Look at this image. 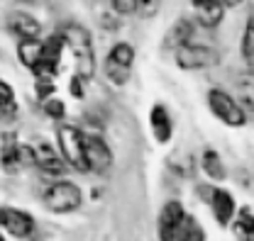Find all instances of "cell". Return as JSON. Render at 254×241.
Masks as SVG:
<instances>
[{"mask_svg":"<svg viewBox=\"0 0 254 241\" xmlns=\"http://www.w3.org/2000/svg\"><path fill=\"white\" fill-rule=\"evenodd\" d=\"M86 158H88V171L95 173H105L113 166V151L100 134H86Z\"/></svg>","mask_w":254,"mask_h":241,"instance_id":"obj_8","label":"cell"},{"mask_svg":"<svg viewBox=\"0 0 254 241\" xmlns=\"http://www.w3.org/2000/svg\"><path fill=\"white\" fill-rule=\"evenodd\" d=\"M232 97L240 102V107L247 115L254 112V73H245L235 81V95Z\"/></svg>","mask_w":254,"mask_h":241,"instance_id":"obj_15","label":"cell"},{"mask_svg":"<svg viewBox=\"0 0 254 241\" xmlns=\"http://www.w3.org/2000/svg\"><path fill=\"white\" fill-rule=\"evenodd\" d=\"M2 217H5V207H0V224H2Z\"/></svg>","mask_w":254,"mask_h":241,"instance_id":"obj_29","label":"cell"},{"mask_svg":"<svg viewBox=\"0 0 254 241\" xmlns=\"http://www.w3.org/2000/svg\"><path fill=\"white\" fill-rule=\"evenodd\" d=\"M113 10L120 12V15H132L137 12V0H110Z\"/></svg>","mask_w":254,"mask_h":241,"instance_id":"obj_26","label":"cell"},{"mask_svg":"<svg viewBox=\"0 0 254 241\" xmlns=\"http://www.w3.org/2000/svg\"><path fill=\"white\" fill-rule=\"evenodd\" d=\"M17 117V100H15V91L0 81V122H10Z\"/></svg>","mask_w":254,"mask_h":241,"instance_id":"obj_18","label":"cell"},{"mask_svg":"<svg viewBox=\"0 0 254 241\" xmlns=\"http://www.w3.org/2000/svg\"><path fill=\"white\" fill-rule=\"evenodd\" d=\"M44 205H47V210L57 212V214H66V212L78 210V205H81V190L68 181L54 183L44 193Z\"/></svg>","mask_w":254,"mask_h":241,"instance_id":"obj_5","label":"cell"},{"mask_svg":"<svg viewBox=\"0 0 254 241\" xmlns=\"http://www.w3.org/2000/svg\"><path fill=\"white\" fill-rule=\"evenodd\" d=\"M86 78H81V76H73L71 78V86H68V91H71V95L73 97H83V93H86Z\"/></svg>","mask_w":254,"mask_h":241,"instance_id":"obj_27","label":"cell"},{"mask_svg":"<svg viewBox=\"0 0 254 241\" xmlns=\"http://www.w3.org/2000/svg\"><path fill=\"white\" fill-rule=\"evenodd\" d=\"M220 2H222V7L227 10V7H237V5H242L245 0H220Z\"/></svg>","mask_w":254,"mask_h":241,"instance_id":"obj_28","label":"cell"},{"mask_svg":"<svg viewBox=\"0 0 254 241\" xmlns=\"http://www.w3.org/2000/svg\"><path fill=\"white\" fill-rule=\"evenodd\" d=\"M186 224V212L181 207V202H166L164 210L159 214V239L161 241H176L181 229Z\"/></svg>","mask_w":254,"mask_h":241,"instance_id":"obj_7","label":"cell"},{"mask_svg":"<svg viewBox=\"0 0 254 241\" xmlns=\"http://www.w3.org/2000/svg\"><path fill=\"white\" fill-rule=\"evenodd\" d=\"M22 146L17 144L15 134L7 132L2 134V142H0V166L5 173H17L22 168Z\"/></svg>","mask_w":254,"mask_h":241,"instance_id":"obj_10","label":"cell"},{"mask_svg":"<svg viewBox=\"0 0 254 241\" xmlns=\"http://www.w3.org/2000/svg\"><path fill=\"white\" fill-rule=\"evenodd\" d=\"M44 112L49 115V117H54V120H62L64 112H66V107H64V102L59 97H49V100H44Z\"/></svg>","mask_w":254,"mask_h":241,"instance_id":"obj_24","label":"cell"},{"mask_svg":"<svg viewBox=\"0 0 254 241\" xmlns=\"http://www.w3.org/2000/svg\"><path fill=\"white\" fill-rule=\"evenodd\" d=\"M132 66H134V49H132V44L120 42L108 51L103 68H105V76L113 86H125L132 76Z\"/></svg>","mask_w":254,"mask_h":241,"instance_id":"obj_3","label":"cell"},{"mask_svg":"<svg viewBox=\"0 0 254 241\" xmlns=\"http://www.w3.org/2000/svg\"><path fill=\"white\" fill-rule=\"evenodd\" d=\"M149 124H152V132L157 137L159 144H166L174 134V122H171V115L164 105H154L152 112H149Z\"/></svg>","mask_w":254,"mask_h":241,"instance_id":"obj_14","label":"cell"},{"mask_svg":"<svg viewBox=\"0 0 254 241\" xmlns=\"http://www.w3.org/2000/svg\"><path fill=\"white\" fill-rule=\"evenodd\" d=\"M0 241H5V239H2V237H0Z\"/></svg>","mask_w":254,"mask_h":241,"instance_id":"obj_32","label":"cell"},{"mask_svg":"<svg viewBox=\"0 0 254 241\" xmlns=\"http://www.w3.org/2000/svg\"><path fill=\"white\" fill-rule=\"evenodd\" d=\"M32 149H34V166H39V171H44L47 176H64V171H66L64 156H59V151L52 144L39 142Z\"/></svg>","mask_w":254,"mask_h":241,"instance_id":"obj_9","label":"cell"},{"mask_svg":"<svg viewBox=\"0 0 254 241\" xmlns=\"http://www.w3.org/2000/svg\"><path fill=\"white\" fill-rule=\"evenodd\" d=\"M64 42H66V49L71 51L73 56V66H76V76L91 81L95 73V49H93V39L86 27L76 25V22H68L62 27Z\"/></svg>","mask_w":254,"mask_h":241,"instance_id":"obj_1","label":"cell"},{"mask_svg":"<svg viewBox=\"0 0 254 241\" xmlns=\"http://www.w3.org/2000/svg\"><path fill=\"white\" fill-rule=\"evenodd\" d=\"M242 56L254 61V12L250 15L247 27H245V34H242Z\"/></svg>","mask_w":254,"mask_h":241,"instance_id":"obj_22","label":"cell"},{"mask_svg":"<svg viewBox=\"0 0 254 241\" xmlns=\"http://www.w3.org/2000/svg\"><path fill=\"white\" fill-rule=\"evenodd\" d=\"M161 7V0H137V15L142 17H154Z\"/></svg>","mask_w":254,"mask_h":241,"instance_id":"obj_25","label":"cell"},{"mask_svg":"<svg viewBox=\"0 0 254 241\" xmlns=\"http://www.w3.org/2000/svg\"><path fill=\"white\" fill-rule=\"evenodd\" d=\"M7 27H10V32L15 37H20V42L39 39V22L27 12H12L7 17Z\"/></svg>","mask_w":254,"mask_h":241,"instance_id":"obj_12","label":"cell"},{"mask_svg":"<svg viewBox=\"0 0 254 241\" xmlns=\"http://www.w3.org/2000/svg\"><path fill=\"white\" fill-rule=\"evenodd\" d=\"M42 51H44V39H27L17 44V56L30 71H34L42 63Z\"/></svg>","mask_w":254,"mask_h":241,"instance_id":"obj_16","label":"cell"},{"mask_svg":"<svg viewBox=\"0 0 254 241\" xmlns=\"http://www.w3.org/2000/svg\"><path fill=\"white\" fill-rule=\"evenodd\" d=\"M252 73H254V61H252Z\"/></svg>","mask_w":254,"mask_h":241,"instance_id":"obj_30","label":"cell"},{"mask_svg":"<svg viewBox=\"0 0 254 241\" xmlns=\"http://www.w3.org/2000/svg\"><path fill=\"white\" fill-rule=\"evenodd\" d=\"M213 210H215L218 222H220L222 227H227L230 219H232V214H235V200H232V195L227 190H215L213 193Z\"/></svg>","mask_w":254,"mask_h":241,"instance_id":"obj_17","label":"cell"},{"mask_svg":"<svg viewBox=\"0 0 254 241\" xmlns=\"http://www.w3.org/2000/svg\"><path fill=\"white\" fill-rule=\"evenodd\" d=\"M174 56H176V63L186 71H200V68H210L220 63V54L203 44H184L174 51Z\"/></svg>","mask_w":254,"mask_h":241,"instance_id":"obj_6","label":"cell"},{"mask_svg":"<svg viewBox=\"0 0 254 241\" xmlns=\"http://www.w3.org/2000/svg\"><path fill=\"white\" fill-rule=\"evenodd\" d=\"M208 105H210V112L230 127H242L247 122V112L240 107V102L220 88H213L208 93Z\"/></svg>","mask_w":254,"mask_h":241,"instance_id":"obj_4","label":"cell"},{"mask_svg":"<svg viewBox=\"0 0 254 241\" xmlns=\"http://www.w3.org/2000/svg\"><path fill=\"white\" fill-rule=\"evenodd\" d=\"M179 241H205L203 239V229H200L195 222L186 219V224H184V229H181V234H179Z\"/></svg>","mask_w":254,"mask_h":241,"instance_id":"obj_23","label":"cell"},{"mask_svg":"<svg viewBox=\"0 0 254 241\" xmlns=\"http://www.w3.org/2000/svg\"><path fill=\"white\" fill-rule=\"evenodd\" d=\"M235 232L240 234L242 241H254V217L250 214V210H242L240 219L235 222Z\"/></svg>","mask_w":254,"mask_h":241,"instance_id":"obj_21","label":"cell"},{"mask_svg":"<svg viewBox=\"0 0 254 241\" xmlns=\"http://www.w3.org/2000/svg\"><path fill=\"white\" fill-rule=\"evenodd\" d=\"M193 7H195V17L200 27H218L225 15L220 0H193Z\"/></svg>","mask_w":254,"mask_h":241,"instance_id":"obj_13","label":"cell"},{"mask_svg":"<svg viewBox=\"0 0 254 241\" xmlns=\"http://www.w3.org/2000/svg\"><path fill=\"white\" fill-rule=\"evenodd\" d=\"M25 2H32V0H25Z\"/></svg>","mask_w":254,"mask_h":241,"instance_id":"obj_31","label":"cell"},{"mask_svg":"<svg viewBox=\"0 0 254 241\" xmlns=\"http://www.w3.org/2000/svg\"><path fill=\"white\" fill-rule=\"evenodd\" d=\"M203 171H205L210 178H215V181H222V178H225V166H222L220 156L213 149H208L203 153Z\"/></svg>","mask_w":254,"mask_h":241,"instance_id":"obj_20","label":"cell"},{"mask_svg":"<svg viewBox=\"0 0 254 241\" xmlns=\"http://www.w3.org/2000/svg\"><path fill=\"white\" fill-rule=\"evenodd\" d=\"M59 139V151H62L64 161L76 168V171H88V158H86V134L78 127L64 124L57 132Z\"/></svg>","mask_w":254,"mask_h":241,"instance_id":"obj_2","label":"cell"},{"mask_svg":"<svg viewBox=\"0 0 254 241\" xmlns=\"http://www.w3.org/2000/svg\"><path fill=\"white\" fill-rule=\"evenodd\" d=\"M2 227L12 234V237H17V239H25V237H30L32 229H34V219H32V214L22 210H12V207H5V217H2Z\"/></svg>","mask_w":254,"mask_h":241,"instance_id":"obj_11","label":"cell"},{"mask_svg":"<svg viewBox=\"0 0 254 241\" xmlns=\"http://www.w3.org/2000/svg\"><path fill=\"white\" fill-rule=\"evenodd\" d=\"M190 37H193V22L186 20V17H181V20L176 22V27L171 30V34H169V44H171L174 51H176L179 47L190 44Z\"/></svg>","mask_w":254,"mask_h":241,"instance_id":"obj_19","label":"cell"}]
</instances>
